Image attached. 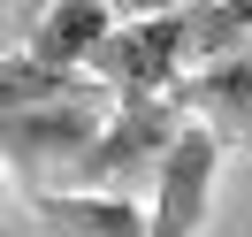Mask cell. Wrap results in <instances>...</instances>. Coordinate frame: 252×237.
I'll list each match as a JSON object with an SVG mask.
<instances>
[{"instance_id":"obj_2","label":"cell","mask_w":252,"mask_h":237,"mask_svg":"<svg viewBox=\"0 0 252 237\" xmlns=\"http://www.w3.org/2000/svg\"><path fill=\"white\" fill-rule=\"evenodd\" d=\"M184 62H191V8H168V16H130L107 38L92 77L115 100H176L184 77H191Z\"/></svg>"},{"instance_id":"obj_6","label":"cell","mask_w":252,"mask_h":237,"mask_svg":"<svg viewBox=\"0 0 252 237\" xmlns=\"http://www.w3.org/2000/svg\"><path fill=\"white\" fill-rule=\"evenodd\" d=\"M31 214L54 237H153V214L123 191H38Z\"/></svg>"},{"instance_id":"obj_4","label":"cell","mask_w":252,"mask_h":237,"mask_svg":"<svg viewBox=\"0 0 252 237\" xmlns=\"http://www.w3.org/2000/svg\"><path fill=\"white\" fill-rule=\"evenodd\" d=\"M115 31H123V16L99 8V0H54V8H38L31 38H23L16 54L38 62V69H62V77H92Z\"/></svg>"},{"instance_id":"obj_7","label":"cell","mask_w":252,"mask_h":237,"mask_svg":"<svg viewBox=\"0 0 252 237\" xmlns=\"http://www.w3.org/2000/svg\"><path fill=\"white\" fill-rule=\"evenodd\" d=\"M252 54V8L221 0V8H191V69H214Z\"/></svg>"},{"instance_id":"obj_5","label":"cell","mask_w":252,"mask_h":237,"mask_svg":"<svg viewBox=\"0 0 252 237\" xmlns=\"http://www.w3.org/2000/svg\"><path fill=\"white\" fill-rule=\"evenodd\" d=\"M176 100H184V115H191V123H206L221 145L252 153V54L214 62V69H191Z\"/></svg>"},{"instance_id":"obj_3","label":"cell","mask_w":252,"mask_h":237,"mask_svg":"<svg viewBox=\"0 0 252 237\" xmlns=\"http://www.w3.org/2000/svg\"><path fill=\"white\" fill-rule=\"evenodd\" d=\"M221 153L229 145L206 123H184V138L168 145V161L153 176V206H145L153 237H199L206 230V206H214V184H221Z\"/></svg>"},{"instance_id":"obj_1","label":"cell","mask_w":252,"mask_h":237,"mask_svg":"<svg viewBox=\"0 0 252 237\" xmlns=\"http://www.w3.org/2000/svg\"><path fill=\"white\" fill-rule=\"evenodd\" d=\"M107 100L84 84L69 100H38V107H0V145H8V169L38 191H77L84 161H92L99 130H107Z\"/></svg>"}]
</instances>
